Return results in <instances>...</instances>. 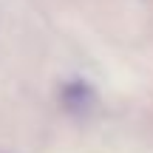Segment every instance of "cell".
<instances>
[{
  "mask_svg": "<svg viewBox=\"0 0 153 153\" xmlns=\"http://www.w3.org/2000/svg\"><path fill=\"white\" fill-rule=\"evenodd\" d=\"M62 99H65V105H79V102H85V99H91V91H88L85 82H71V85L62 91Z\"/></svg>",
  "mask_w": 153,
  "mask_h": 153,
  "instance_id": "cell-1",
  "label": "cell"
}]
</instances>
